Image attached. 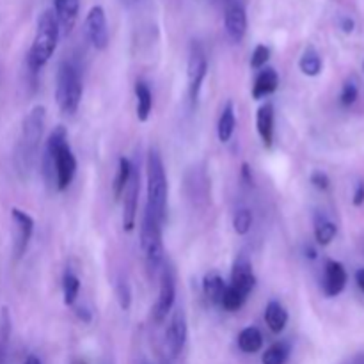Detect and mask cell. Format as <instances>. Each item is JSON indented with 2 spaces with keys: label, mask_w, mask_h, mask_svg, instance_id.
Masks as SVG:
<instances>
[{
  "label": "cell",
  "mask_w": 364,
  "mask_h": 364,
  "mask_svg": "<svg viewBox=\"0 0 364 364\" xmlns=\"http://www.w3.org/2000/svg\"><path fill=\"white\" fill-rule=\"evenodd\" d=\"M43 159L50 160L55 169V187L59 191H66L77 174V159H75L71 146L68 142V132L63 124L53 128L46 141L45 155Z\"/></svg>",
  "instance_id": "obj_1"
},
{
  "label": "cell",
  "mask_w": 364,
  "mask_h": 364,
  "mask_svg": "<svg viewBox=\"0 0 364 364\" xmlns=\"http://www.w3.org/2000/svg\"><path fill=\"white\" fill-rule=\"evenodd\" d=\"M60 38L59 21L52 9L43 11L38 18V27H36L34 41L27 55V66L32 75L38 73L43 66L50 60L57 48V43Z\"/></svg>",
  "instance_id": "obj_2"
},
{
  "label": "cell",
  "mask_w": 364,
  "mask_h": 364,
  "mask_svg": "<svg viewBox=\"0 0 364 364\" xmlns=\"http://www.w3.org/2000/svg\"><path fill=\"white\" fill-rule=\"evenodd\" d=\"M46 124V109L43 105H36L21 124L20 142H18L16 159L20 164V169L31 171L32 166L38 160L39 144H41L43 132Z\"/></svg>",
  "instance_id": "obj_3"
},
{
  "label": "cell",
  "mask_w": 364,
  "mask_h": 364,
  "mask_svg": "<svg viewBox=\"0 0 364 364\" xmlns=\"http://www.w3.org/2000/svg\"><path fill=\"white\" fill-rule=\"evenodd\" d=\"M146 178H148V205L146 210L151 212L160 223L166 220L167 212V176L164 160L160 156V151L156 148H149L148 160H146Z\"/></svg>",
  "instance_id": "obj_4"
},
{
  "label": "cell",
  "mask_w": 364,
  "mask_h": 364,
  "mask_svg": "<svg viewBox=\"0 0 364 364\" xmlns=\"http://www.w3.org/2000/svg\"><path fill=\"white\" fill-rule=\"evenodd\" d=\"M141 249L149 272H159L164 265L162 223L148 210H144V217H142Z\"/></svg>",
  "instance_id": "obj_5"
},
{
  "label": "cell",
  "mask_w": 364,
  "mask_h": 364,
  "mask_svg": "<svg viewBox=\"0 0 364 364\" xmlns=\"http://www.w3.org/2000/svg\"><path fill=\"white\" fill-rule=\"evenodd\" d=\"M55 100L60 112L75 114L78 110L82 100V80L77 68L71 63H60L57 70Z\"/></svg>",
  "instance_id": "obj_6"
},
{
  "label": "cell",
  "mask_w": 364,
  "mask_h": 364,
  "mask_svg": "<svg viewBox=\"0 0 364 364\" xmlns=\"http://www.w3.org/2000/svg\"><path fill=\"white\" fill-rule=\"evenodd\" d=\"M174 301H176V276L171 265H162L160 270V290L159 299H156L155 309H153V316L156 322H164L174 308Z\"/></svg>",
  "instance_id": "obj_7"
},
{
  "label": "cell",
  "mask_w": 364,
  "mask_h": 364,
  "mask_svg": "<svg viewBox=\"0 0 364 364\" xmlns=\"http://www.w3.org/2000/svg\"><path fill=\"white\" fill-rule=\"evenodd\" d=\"M206 71H208V60H206L205 52L199 45L192 46L191 57H188L187 66V78H188V98H191L192 105L198 103L199 92H201L203 82L206 78Z\"/></svg>",
  "instance_id": "obj_8"
},
{
  "label": "cell",
  "mask_w": 364,
  "mask_h": 364,
  "mask_svg": "<svg viewBox=\"0 0 364 364\" xmlns=\"http://www.w3.org/2000/svg\"><path fill=\"white\" fill-rule=\"evenodd\" d=\"M188 327H187V315L181 308H176L173 311V316L169 320V326L166 329V348L171 359H176L183 350L187 343Z\"/></svg>",
  "instance_id": "obj_9"
},
{
  "label": "cell",
  "mask_w": 364,
  "mask_h": 364,
  "mask_svg": "<svg viewBox=\"0 0 364 364\" xmlns=\"http://www.w3.org/2000/svg\"><path fill=\"white\" fill-rule=\"evenodd\" d=\"M139 191H141V174H139L137 167H134L132 176L128 180L127 188H124L123 196V230L134 231L135 220H137V208H139Z\"/></svg>",
  "instance_id": "obj_10"
},
{
  "label": "cell",
  "mask_w": 364,
  "mask_h": 364,
  "mask_svg": "<svg viewBox=\"0 0 364 364\" xmlns=\"http://www.w3.org/2000/svg\"><path fill=\"white\" fill-rule=\"evenodd\" d=\"M85 32L96 50H105L109 45V28H107V16L102 6H92L85 18Z\"/></svg>",
  "instance_id": "obj_11"
},
{
  "label": "cell",
  "mask_w": 364,
  "mask_h": 364,
  "mask_svg": "<svg viewBox=\"0 0 364 364\" xmlns=\"http://www.w3.org/2000/svg\"><path fill=\"white\" fill-rule=\"evenodd\" d=\"M14 228H16V240H14V258L20 259L25 255L31 242L32 233H34V219L27 212L20 208L11 210Z\"/></svg>",
  "instance_id": "obj_12"
},
{
  "label": "cell",
  "mask_w": 364,
  "mask_h": 364,
  "mask_svg": "<svg viewBox=\"0 0 364 364\" xmlns=\"http://www.w3.org/2000/svg\"><path fill=\"white\" fill-rule=\"evenodd\" d=\"M231 287L237 288L242 295L249 297L256 284L255 270H252L251 259L245 255H240L233 263V270H231Z\"/></svg>",
  "instance_id": "obj_13"
},
{
  "label": "cell",
  "mask_w": 364,
  "mask_h": 364,
  "mask_svg": "<svg viewBox=\"0 0 364 364\" xmlns=\"http://www.w3.org/2000/svg\"><path fill=\"white\" fill-rule=\"evenodd\" d=\"M224 25H226V32L231 38V41L240 43L245 38V32H247V13H245V7L240 2H237V0L228 2Z\"/></svg>",
  "instance_id": "obj_14"
},
{
  "label": "cell",
  "mask_w": 364,
  "mask_h": 364,
  "mask_svg": "<svg viewBox=\"0 0 364 364\" xmlns=\"http://www.w3.org/2000/svg\"><path fill=\"white\" fill-rule=\"evenodd\" d=\"M347 287V270L336 259H327L323 269V294L327 297H338Z\"/></svg>",
  "instance_id": "obj_15"
},
{
  "label": "cell",
  "mask_w": 364,
  "mask_h": 364,
  "mask_svg": "<svg viewBox=\"0 0 364 364\" xmlns=\"http://www.w3.org/2000/svg\"><path fill=\"white\" fill-rule=\"evenodd\" d=\"M78 9H80V0H53V13H55L59 28L64 36L73 31Z\"/></svg>",
  "instance_id": "obj_16"
},
{
  "label": "cell",
  "mask_w": 364,
  "mask_h": 364,
  "mask_svg": "<svg viewBox=\"0 0 364 364\" xmlns=\"http://www.w3.org/2000/svg\"><path fill=\"white\" fill-rule=\"evenodd\" d=\"M256 127L262 137L265 148H272L274 144V105L272 103H263L256 112Z\"/></svg>",
  "instance_id": "obj_17"
},
{
  "label": "cell",
  "mask_w": 364,
  "mask_h": 364,
  "mask_svg": "<svg viewBox=\"0 0 364 364\" xmlns=\"http://www.w3.org/2000/svg\"><path fill=\"white\" fill-rule=\"evenodd\" d=\"M277 85H279V75H277V71L274 68H265L256 77L255 85H252V98L262 100L265 96H270L272 92H276Z\"/></svg>",
  "instance_id": "obj_18"
},
{
  "label": "cell",
  "mask_w": 364,
  "mask_h": 364,
  "mask_svg": "<svg viewBox=\"0 0 364 364\" xmlns=\"http://www.w3.org/2000/svg\"><path fill=\"white\" fill-rule=\"evenodd\" d=\"M265 322L274 334H281L288 323V311L281 302L270 301L265 308Z\"/></svg>",
  "instance_id": "obj_19"
},
{
  "label": "cell",
  "mask_w": 364,
  "mask_h": 364,
  "mask_svg": "<svg viewBox=\"0 0 364 364\" xmlns=\"http://www.w3.org/2000/svg\"><path fill=\"white\" fill-rule=\"evenodd\" d=\"M224 290H226V283H224L219 272L212 270V272L206 274L205 279H203V291H205V297L210 304L220 306Z\"/></svg>",
  "instance_id": "obj_20"
},
{
  "label": "cell",
  "mask_w": 364,
  "mask_h": 364,
  "mask_svg": "<svg viewBox=\"0 0 364 364\" xmlns=\"http://www.w3.org/2000/svg\"><path fill=\"white\" fill-rule=\"evenodd\" d=\"M235 128H237L235 107H233V102H228L226 105H224L223 114H220L219 123H217V135H219V141L230 142L235 134Z\"/></svg>",
  "instance_id": "obj_21"
},
{
  "label": "cell",
  "mask_w": 364,
  "mask_h": 364,
  "mask_svg": "<svg viewBox=\"0 0 364 364\" xmlns=\"http://www.w3.org/2000/svg\"><path fill=\"white\" fill-rule=\"evenodd\" d=\"M313 224H315V238L320 245H329L336 238L338 226L327 215L316 213Z\"/></svg>",
  "instance_id": "obj_22"
},
{
  "label": "cell",
  "mask_w": 364,
  "mask_h": 364,
  "mask_svg": "<svg viewBox=\"0 0 364 364\" xmlns=\"http://www.w3.org/2000/svg\"><path fill=\"white\" fill-rule=\"evenodd\" d=\"M238 347L245 354H256L262 350L263 347V334L258 327H245L240 334H238Z\"/></svg>",
  "instance_id": "obj_23"
},
{
  "label": "cell",
  "mask_w": 364,
  "mask_h": 364,
  "mask_svg": "<svg viewBox=\"0 0 364 364\" xmlns=\"http://www.w3.org/2000/svg\"><path fill=\"white\" fill-rule=\"evenodd\" d=\"M135 98H137V119L144 123V121H148L153 109V95L146 82L139 80L135 84Z\"/></svg>",
  "instance_id": "obj_24"
},
{
  "label": "cell",
  "mask_w": 364,
  "mask_h": 364,
  "mask_svg": "<svg viewBox=\"0 0 364 364\" xmlns=\"http://www.w3.org/2000/svg\"><path fill=\"white\" fill-rule=\"evenodd\" d=\"M299 68L306 77H318L322 73V57L315 48H308L299 60Z\"/></svg>",
  "instance_id": "obj_25"
},
{
  "label": "cell",
  "mask_w": 364,
  "mask_h": 364,
  "mask_svg": "<svg viewBox=\"0 0 364 364\" xmlns=\"http://www.w3.org/2000/svg\"><path fill=\"white\" fill-rule=\"evenodd\" d=\"M291 347L287 341H277V343L270 345L263 354L262 363L263 364H287L288 358H290Z\"/></svg>",
  "instance_id": "obj_26"
},
{
  "label": "cell",
  "mask_w": 364,
  "mask_h": 364,
  "mask_svg": "<svg viewBox=\"0 0 364 364\" xmlns=\"http://www.w3.org/2000/svg\"><path fill=\"white\" fill-rule=\"evenodd\" d=\"M132 171H134V166L128 159L121 156L119 159V167H117V174H116V180H114V198L119 199L123 196L124 188H127L128 180L132 176Z\"/></svg>",
  "instance_id": "obj_27"
},
{
  "label": "cell",
  "mask_w": 364,
  "mask_h": 364,
  "mask_svg": "<svg viewBox=\"0 0 364 364\" xmlns=\"http://www.w3.org/2000/svg\"><path fill=\"white\" fill-rule=\"evenodd\" d=\"M78 291H80V279L75 276L71 270H68L63 277V297H64V304L66 306H73L75 301L78 297Z\"/></svg>",
  "instance_id": "obj_28"
},
{
  "label": "cell",
  "mask_w": 364,
  "mask_h": 364,
  "mask_svg": "<svg viewBox=\"0 0 364 364\" xmlns=\"http://www.w3.org/2000/svg\"><path fill=\"white\" fill-rule=\"evenodd\" d=\"M247 301L245 295H242L237 288H233L231 284H226V290H224L223 299H220V308L226 309V311L233 313L244 306V302Z\"/></svg>",
  "instance_id": "obj_29"
},
{
  "label": "cell",
  "mask_w": 364,
  "mask_h": 364,
  "mask_svg": "<svg viewBox=\"0 0 364 364\" xmlns=\"http://www.w3.org/2000/svg\"><path fill=\"white\" fill-rule=\"evenodd\" d=\"M9 338H11L9 309L2 308L0 309V364L6 361L7 347H9Z\"/></svg>",
  "instance_id": "obj_30"
},
{
  "label": "cell",
  "mask_w": 364,
  "mask_h": 364,
  "mask_svg": "<svg viewBox=\"0 0 364 364\" xmlns=\"http://www.w3.org/2000/svg\"><path fill=\"white\" fill-rule=\"evenodd\" d=\"M233 228L237 235H247L252 228V213L249 208L237 210L233 217Z\"/></svg>",
  "instance_id": "obj_31"
},
{
  "label": "cell",
  "mask_w": 364,
  "mask_h": 364,
  "mask_svg": "<svg viewBox=\"0 0 364 364\" xmlns=\"http://www.w3.org/2000/svg\"><path fill=\"white\" fill-rule=\"evenodd\" d=\"M359 98V89L358 85L354 84V82H345L343 84V89H341V95H340V100H341V105L345 107H350L354 105L355 102H358Z\"/></svg>",
  "instance_id": "obj_32"
},
{
  "label": "cell",
  "mask_w": 364,
  "mask_h": 364,
  "mask_svg": "<svg viewBox=\"0 0 364 364\" xmlns=\"http://www.w3.org/2000/svg\"><path fill=\"white\" fill-rule=\"evenodd\" d=\"M116 295H117V301H119V306L123 311H128L132 306V290H130V284L127 281H119L116 287Z\"/></svg>",
  "instance_id": "obj_33"
},
{
  "label": "cell",
  "mask_w": 364,
  "mask_h": 364,
  "mask_svg": "<svg viewBox=\"0 0 364 364\" xmlns=\"http://www.w3.org/2000/svg\"><path fill=\"white\" fill-rule=\"evenodd\" d=\"M270 59V48L265 45H258L255 48V52H252V57H251V66L255 68V70H262L263 66H265L267 63H269Z\"/></svg>",
  "instance_id": "obj_34"
},
{
  "label": "cell",
  "mask_w": 364,
  "mask_h": 364,
  "mask_svg": "<svg viewBox=\"0 0 364 364\" xmlns=\"http://www.w3.org/2000/svg\"><path fill=\"white\" fill-rule=\"evenodd\" d=\"M311 183L315 185L318 191H327L331 185V180L326 173H322V171H315V173L311 174Z\"/></svg>",
  "instance_id": "obj_35"
},
{
  "label": "cell",
  "mask_w": 364,
  "mask_h": 364,
  "mask_svg": "<svg viewBox=\"0 0 364 364\" xmlns=\"http://www.w3.org/2000/svg\"><path fill=\"white\" fill-rule=\"evenodd\" d=\"M354 206H361L364 203V183L363 181H359L358 187H355V192H354Z\"/></svg>",
  "instance_id": "obj_36"
},
{
  "label": "cell",
  "mask_w": 364,
  "mask_h": 364,
  "mask_svg": "<svg viewBox=\"0 0 364 364\" xmlns=\"http://www.w3.org/2000/svg\"><path fill=\"white\" fill-rule=\"evenodd\" d=\"M75 313H77V316L84 323H91V311H89L87 308H82V306H78V308L75 309Z\"/></svg>",
  "instance_id": "obj_37"
},
{
  "label": "cell",
  "mask_w": 364,
  "mask_h": 364,
  "mask_svg": "<svg viewBox=\"0 0 364 364\" xmlns=\"http://www.w3.org/2000/svg\"><path fill=\"white\" fill-rule=\"evenodd\" d=\"M341 28H343L345 32H352L354 31V21H352L350 18H343V20H341Z\"/></svg>",
  "instance_id": "obj_38"
},
{
  "label": "cell",
  "mask_w": 364,
  "mask_h": 364,
  "mask_svg": "<svg viewBox=\"0 0 364 364\" xmlns=\"http://www.w3.org/2000/svg\"><path fill=\"white\" fill-rule=\"evenodd\" d=\"M355 281H358L359 288L364 291V269H359L358 272H355Z\"/></svg>",
  "instance_id": "obj_39"
},
{
  "label": "cell",
  "mask_w": 364,
  "mask_h": 364,
  "mask_svg": "<svg viewBox=\"0 0 364 364\" xmlns=\"http://www.w3.org/2000/svg\"><path fill=\"white\" fill-rule=\"evenodd\" d=\"M23 364H43V363H41V359L38 358V355L31 354V355H28L27 359H25V363H23Z\"/></svg>",
  "instance_id": "obj_40"
},
{
  "label": "cell",
  "mask_w": 364,
  "mask_h": 364,
  "mask_svg": "<svg viewBox=\"0 0 364 364\" xmlns=\"http://www.w3.org/2000/svg\"><path fill=\"white\" fill-rule=\"evenodd\" d=\"M345 364H364V354L355 355L354 359H350V361H347Z\"/></svg>",
  "instance_id": "obj_41"
},
{
  "label": "cell",
  "mask_w": 364,
  "mask_h": 364,
  "mask_svg": "<svg viewBox=\"0 0 364 364\" xmlns=\"http://www.w3.org/2000/svg\"><path fill=\"white\" fill-rule=\"evenodd\" d=\"M144 364H148V363H144Z\"/></svg>",
  "instance_id": "obj_42"
}]
</instances>
